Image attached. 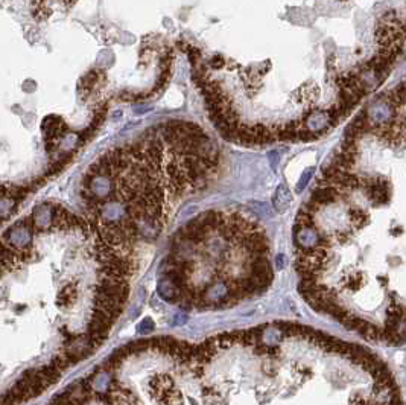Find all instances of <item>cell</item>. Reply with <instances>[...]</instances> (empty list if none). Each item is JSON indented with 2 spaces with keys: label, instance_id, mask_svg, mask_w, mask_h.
Here are the masks:
<instances>
[{
  "label": "cell",
  "instance_id": "cell-1",
  "mask_svg": "<svg viewBox=\"0 0 406 405\" xmlns=\"http://www.w3.org/2000/svg\"><path fill=\"white\" fill-rule=\"evenodd\" d=\"M51 12H52V11L44 5V2H41V3H37V8H34L32 15H34L35 20L43 21V20H46L47 17L51 15Z\"/></svg>",
  "mask_w": 406,
  "mask_h": 405
}]
</instances>
